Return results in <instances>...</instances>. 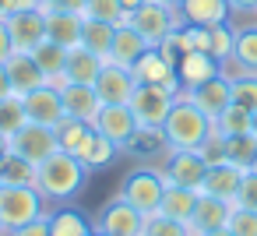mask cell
I'll return each mask as SVG.
<instances>
[{"label": "cell", "instance_id": "35", "mask_svg": "<svg viewBox=\"0 0 257 236\" xmlns=\"http://www.w3.org/2000/svg\"><path fill=\"white\" fill-rule=\"evenodd\" d=\"M222 141H225V162H232L239 169H253V159H257V138L253 134H232Z\"/></svg>", "mask_w": 257, "mask_h": 236}, {"label": "cell", "instance_id": "16", "mask_svg": "<svg viewBox=\"0 0 257 236\" xmlns=\"http://www.w3.org/2000/svg\"><path fill=\"white\" fill-rule=\"evenodd\" d=\"M204 116H218L229 102H232V81L225 78V74H215V78H208L204 85H197V88H190V92H183Z\"/></svg>", "mask_w": 257, "mask_h": 236}, {"label": "cell", "instance_id": "38", "mask_svg": "<svg viewBox=\"0 0 257 236\" xmlns=\"http://www.w3.org/2000/svg\"><path fill=\"white\" fill-rule=\"evenodd\" d=\"M141 236H190V229H187V222H176V218L155 211V215H145Z\"/></svg>", "mask_w": 257, "mask_h": 236}, {"label": "cell", "instance_id": "10", "mask_svg": "<svg viewBox=\"0 0 257 236\" xmlns=\"http://www.w3.org/2000/svg\"><path fill=\"white\" fill-rule=\"evenodd\" d=\"M204 173H208V162L201 159V152H169L166 162H162V176H166V183H176V187L201 190Z\"/></svg>", "mask_w": 257, "mask_h": 236}, {"label": "cell", "instance_id": "51", "mask_svg": "<svg viewBox=\"0 0 257 236\" xmlns=\"http://www.w3.org/2000/svg\"><path fill=\"white\" fill-rule=\"evenodd\" d=\"M201 236H232V232H229V229L222 225V229H211V232H201Z\"/></svg>", "mask_w": 257, "mask_h": 236}, {"label": "cell", "instance_id": "54", "mask_svg": "<svg viewBox=\"0 0 257 236\" xmlns=\"http://www.w3.org/2000/svg\"><path fill=\"white\" fill-rule=\"evenodd\" d=\"M162 4H169V8H180V0H162Z\"/></svg>", "mask_w": 257, "mask_h": 236}, {"label": "cell", "instance_id": "7", "mask_svg": "<svg viewBox=\"0 0 257 236\" xmlns=\"http://www.w3.org/2000/svg\"><path fill=\"white\" fill-rule=\"evenodd\" d=\"M57 148H60V145H57V131H53V127H46V124H32V120H25V124H22V131L8 138V152H15V155L29 159L32 166L46 162Z\"/></svg>", "mask_w": 257, "mask_h": 236}, {"label": "cell", "instance_id": "47", "mask_svg": "<svg viewBox=\"0 0 257 236\" xmlns=\"http://www.w3.org/2000/svg\"><path fill=\"white\" fill-rule=\"evenodd\" d=\"M232 15H257V0H229Z\"/></svg>", "mask_w": 257, "mask_h": 236}, {"label": "cell", "instance_id": "6", "mask_svg": "<svg viewBox=\"0 0 257 236\" xmlns=\"http://www.w3.org/2000/svg\"><path fill=\"white\" fill-rule=\"evenodd\" d=\"M176 102V92L166 88V85H138L134 95H131V109H134V120L141 127H162L169 109Z\"/></svg>", "mask_w": 257, "mask_h": 236}, {"label": "cell", "instance_id": "56", "mask_svg": "<svg viewBox=\"0 0 257 236\" xmlns=\"http://www.w3.org/2000/svg\"><path fill=\"white\" fill-rule=\"evenodd\" d=\"M253 169H257V159H253Z\"/></svg>", "mask_w": 257, "mask_h": 236}, {"label": "cell", "instance_id": "14", "mask_svg": "<svg viewBox=\"0 0 257 236\" xmlns=\"http://www.w3.org/2000/svg\"><path fill=\"white\" fill-rule=\"evenodd\" d=\"M138 81L131 74V67H116V64H102L99 78H95V92L102 102H113V106H127L131 95H134Z\"/></svg>", "mask_w": 257, "mask_h": 236}, {"label": "cell", "instance_id": "17", "mask_svg": "<svg viewBox=\"0 0 257 236\" xmlns=\"http://www.w3.org/2000/svg\"><path fill=\"white\" fill-rule=\"evenodd\" d=\"M4 67H8V78H11V92H15V95H29V92H36L39 85H46V74H43V67L36 64L32 53L15 50V53L4 60Z\"/></svg>", "mask_w": 257, "mask_h": 236}, {"label": "cell", "instance_id": "49", "mask_svg": "<svg viewBox=\"0 0 257 236\" xmlns=\"http://www.w3.org/2000/svg\"><path fill=\"white\" fill-rule=\"evenodd\" d=\"M15 15V0H0V22H8Z\"/></svg>", "mask_w": 257, "mask_h": 236}, {"label": "cell", "instance_id": "19", "mask_svg": "<svg viewBox=\"0 0 257 236\" xmlns=\"http://www.w3.org/2000/svg\"><path fill=\"white\" fill-rule=\"evenodd\" d=\"M60 99H64V113L74 116V120H95L102 99L95 92V85H78V81H64L60 85Z\"/></svg>", "mask_w": 257, "mask_h": 236}, {"label": "cell", "instance_id": "22", "mask_svg": "<svg viewBox=\"0 0 257 236\" xmlns=\"http://www.w3.org/2000/svg\"><path fill=\"white\" fill-rule=\"evenodd\" d=\"M246 169L232 166V162H218V166H208L204 173V183H201V194H211V197H222L229 204H236V190H239V180H243Z\"/></svg>", "mask_w": 257, "mask_h": 236}, {"label": "cell", "instance_id": "3", "mask_svg": "<svg viewBox=\"0 0 257 236\" xmlns=\"http://www.w3.org/2000/svg\"><path fill=\"white\" fill-rule=\"evenodd\" d=\"M127 204H134L141 215H155L159 204H162V194H166V176H162V166H138L131 169L123 180H120V190H116Z\"/></svg>", "mask_w": 257, "mask_h": 236}, {"label": "cell", "instance_id": "9", "mask_svg": "<svg viewBox=\"0 0 257 236\" xmlns=\"http://www.w3.org/2000/svg\"><path fill=\"white\" fill-rule=\"evenodd\" d=\"M131 74H134L138 85H166V88H173L176 95L183 92V88H180V78H176V64H173L159 46H148V50L134 60Z\"/></svg>", "mask_w": 257, "mask_h": 236}, {"label": "cell", "instance_id": "18", "mask_svg": "<svg viewBox=\"0 0 257 236\" xmlns=\"http://www.w3.org/2000/svg\"><path fill=\"white\" fill-rule=\"evenodd\" d=\"M215 74H222V64H218L211 53H204V50L183 53V57H180V64H176V78H180V88H183V92H190V88L204 85V81H208V78H215Z\"/></svg>", "mask_w": 257, "mask_h": 236}, {"label": "cell", "instance_id": "21", "mask_svg": "<svg viewBox=\"0 0 257 236\" xmlns=\"http://www.w3.org/2000/svg\"><path fill=\"white\" fill-rule=\"evenodd\" d=\"M180 18L187 25L211 29V25H225L232 18V8L229 0H180Z\"/></svg>", "mask_w": 257, "mask_h": 236}, {"label": "cell", "instance_id": "50", "mask_svg": "<svg viewBox=\"0 0 257 236\" xmlns=\"http://www.w3.org/2000/svg\"><path fill=\"white\" fill-rule=\"evenodd\" d=\"M141 4H145V0H120V8H123V11H127V15H131V11H138V8H141Z\"/></svg>", "mask_w": 257, "mask_h": 236}, {"label": "cell", "instance_id": "27", "mask_svg": "<svg viewBox=\"0 0 257 236\" xmlns=\"http://www.w3.org/2000/svg\"><path fill=\"white\" fill-rule=\"evenodd\" d=\"M67 46H60V43H53V39H46V43H39L36 50H32V57H36V64L43 67V74H46V81L50 85H64V71H67Z\"/></svg>", "mask_w": 257, "mask_h": 236}, {"label": "cell", "instance_id": "8", "mask_svg": "<svg viewBox=\"0 0 257 236\" xmlns=\"http://www.w3.org/2000/svg\"><path fill=\"white\" fill-rule=\"evenodd\" d=\"M92 225H95V232H99V236H141L145 215L116 194L113 201H106V204L99 208V215H95V222H92Z\"/></svg>", "mask_w": 257, "mask_h": 236}, {"label": "cell", "instance_id": "41", "mask_svg": "<svg viewBox=\"0 0 257 236\" xmlns=\"http://www.w3.org/2000/svg\"><path fill=\"white\" fill-rule=\"evenodd\" d=\"M232 102L246 106L250 113L257 109V74H239V78H232Z\"/></svg>", "mask_w": 257, "mask_h": 236}, {"label": "cell", "instance_id": "4", "mask_svg": "<svg viewBox=\"0 0 257 236\" xmlns=\"http://www.w3.org/2000/svg\"><path fill=\"white\" fill-rule=\"evenodd\" d=\"M50 208L53 204L36 187H0V225H4V232L43 218Z\"/></svg>", "mask_w": 257, "mask_h": 236}, {"label": "cell", "instance_id": "53", "mask_svg": "<svg viewBox=\"0 0 257 236\" xmlns=\"http://www.w3.org/2000/svg\"><path fill=\"white\" fill-rule=\"evenodd\" d=\"M250 134L257 138V109H253V124H250Z\"/></svg>", "mask_w": 257, "mask_h": 236}, {"label": "cell", "instance_id": "43", "mask_svg": "<svg viewBox=\"0 0 257 236\" xmlns=\"http://www.w3.org/2000/svg\"><path fill=\"white\" fill-rule=\"evenodd\" d=\"M197 152H201V159H204L208 166L225 162V141H222V134H215V131H211V134H208V141H204Z\"/></svg>", "mask_w": 257, "mask_h": 236}, {"label": "cell", "instance_id": "31", "mask_svg": "<svg viewBox=\"0 0 257 236\" xmlns=\"http://www.w3.org/2000/svg\"><path fill=\"white\" fill-rule=\"evenodd\" d=\"M0 187H36V166L15 152L0 159Z\"/></svg>", "mask_w": 257, "mask_h": 236}, {"label": "cell", "instance_id": "25", "mask_svg": "<svg viewBox=\"0 0 257 236\" xmlns=\"http://www.w3.org/2000/svg\"><path fill=\"white\" fill-rule=\"evenodd\" d=\"M102 57H95L92 50L85 46H74L67 53V71H64V81H78V85H95L99 71H102Z\"/></svg>", "mask_w": 257, "mask_h": 236}, {"label": "cell", "instance_id": "52", "mask_svg": "<svg viewBox=\"0 0 257 236\" xmlns=\"http://www.w3.org/2000/svg\"><path fill=\"white\" fill-rule=\"evenodd\" d=\"M8 155V138H0V159Z\"/></svg>", "mask_w": 257, "mask_h": 236}, {"label": "cell", "instance_id": "23", "mask_svg": "<svg viewBox=\"0 0 257 236\" xmlns=\"http://www.w3.org/2000/svg\"><path fill=\"white\" fill-rule=\"evenodd\" d=\"M148 50V43L131 29V25H116V36H113V46H109V57L106 64H116V67H134V60Z\"/></svg>", "mask_w": 257, "mask_h": 236}, {"label": "cell", "instance_id": "45", "mask_svg": "<svg viewBox=\"0 0 257 236\" xmlns=\"http://www.w3.org/2000/svg\"><path fill=\"white\" fill-rule=\"evenodd\" d=\"M4 236H50V211H46L43 218H36V222L22 225V229H11V232H4Z\"/></svg>", "mask_w": 257, "mask_h": 236}, {"label": "cell", "instance_id": "13", "mask_svg": "<svg viewBox=\"0 0 257 236\" xmlns=\"http://www.w3.org/2000/svg\"><path fill=\"white\" fill-rule=\"evenodd\" d=\"M120 152H127L131 159H138V162H145V166H155V162H166L169 141H166L162 127H141V124H138V131L127 138V145H123Z\"/></svg>", "mask_w": 257, "mask_h": 236}, {"label": "cell", "instance_id": "5", "mask_svg": "<svg viewBox=\"0 0 257 236\" xmlns=\"http://www.w3.org/2000/svg\"><path fill=\"white\" fill-rule=\"evenodd\" d=\"M148 46H162L180 25H183V18H180V8H169V4H162V0H145V4L138 8V11H131V22H127Z\"/></svg>", "mask_w": 257, "mask_h": 236}, {"label": "cell", "instance_id": "32", "mask_svg": "<svg viewBox=\"0 0 257 236\" xmlns=\"http://www.w3.org/2000/svg\"><path fill=\"white\" fill-rule=\"evenodd\" d=\"M250 124H253V113L246 109V106H239V102H229L215 120H211V127H215V134H222V138H232V134H250Z\"/></svg>", "mask_w": 257, "mask_h": 236}, {"label": "cell", "instance_id": "26", "mask_svg": "<svg viewBox=\"0 0 257 236\" xmlns=\"http://www.w3.org/2000/svg\"><path fill=\"white\" fill-rule=\"evenodd\" d=\"M88 232H95V225L88 222L85 211L67 204L50 208V236H88Z\"/></svg>", "mask_w": 257, "mask_h": 236}, {"label": "cell", "instance_id": "30", "mask_svg": "<svg viewBox=\"0 0 257 236\" xmlns=\"http://www.w3.org/2000/svg\"><path fill=\"white\" fill-rule=\"evenodd\" d=\"M116 155H120V145H116V141H109L106 134H99L95 127H92V134H88L85 148L78 152V159H81L88 169H106Z\"/></svg>", "mask_w": 257, "mask_h": 236}, {"label": "cell", "instance_id": "44", "mask_svg": "<svg viewBox=\"0 0 257 236\" xmlns=\"http://www.w3.org/2000/svg\"><path fill=\"white\" fill-rule=\"evenodd\" d=\"M88 0H39V11L53 15V11H71V15H85Z\"/></svg>", "mask_w": 257, "mask_h": 236}, {"label": "cell", "instance_id": "42", "mask_svg": "<svg viewBox=\"0 0 257 236\" xmlns=\"http://www.w3.org/2000/svg\"><path fill=\"white\" fill-rule=\"evenodd\" d=\"M236 204H239V208H253V211H257V169H246V173H243L239 190H236Z\"/></svg>", "mask_w": 257, "mask_h": 236}, {"label": "cell", "instance_id": "34", "mask_svg": "<svg viewBox=\"0 0 257 236\" xmlns=\"http://www.w3.org/2000/svg\"><path fill=\"white\" fill-rule=\"evenodd\" d=\"M232 60H236L243 71L257 74V25H239V29H236Z\"/></svg>", "mask_w": 257, "mask_h": 236}, {"label": "cell", "instance_id": "20", "mask_svg": "<svg viewBox=\"0 0 257 236\" xmlns=\"http://www.w3.org/2000/svg\"><path fill=\"white\" fill-rule=\"evenodd\" d=\"M229 211H232V204H229V201L211 197V194H201V197H197V204H194V215H190V222H187L190 236H201V232L222 229V225L229 222Z\"/></svg>", "mask_w": 257, "mask_h": 236}, {"label": "cell", "instance_id": "29", "mask_svg": "<svg viewBox=\"0 0 257 236\" xmlns=\"http://www.w3.org/2000/svg\"><path fill=\"white\" fill-rule=\"evenodd\" d=\"M113 36H116V25L113 22H102V18H85L81 22V46L92 50L95 57H109V46H113Z\"/></svg>", "mask_w": 257, "mask_h": 236}, {"label": "cell", "instance_id": "37", "mask_svg": "<svg viewBox=\"0 0 257 236\" xmlns=\"http://www.w3.org/2000/svg\"><path fill=\"white\" fill-rule=\"evenodd\" d=\"M232 46H236V25H232V22L208 29V53H211L218 64L232 57Z\"/></svg>", "mask_w": 257, "mask_h": 236}, {"label": "cell", "instance_id": "28", "mask_svg": "<svg viewBox=\"0 0 257 236\" xmlns=\"http://www.w3.org/2000/svg\"><path fill=\"white\" fill-rule=\"evenodd\" d=\"M197 197H201V190H190V187L166 183V194H162V204H159V211H162V215H169V218H176V222H190Z\"/></svg>", "mask_w": 257, "mask_h": 236}, {"label": "cell", "instance_id": "15", "mask_svg": "<svg viewBox=\"0 0 257 236\" xmlns=\"http://www.w3.org/2000/svg\"><path fill=\"white\" fill-rule=\"evenodd\" d=\"M92 127L123 148V145H127V138L138 131V120H134V109H131V106L102 102V106H99V113H95V120H92Z\"/></svg>", "mask_w": 257, "mask_h": 236}, {"label": "cell", "instance_id": "46", "mask_svg": "<svg viewBox=\"0 0 257 236\" xmlns=\"http://www.w3.org/2000/svg\"><path fill=\"white\" fill-rule=\"evenodd\" d=\"M15 53V46H11V36H8V25L0 22V64H4L8 57Z\"/></svg>", "mask_w": 257, "mask_h": 236}, {"label": "cell", "instance_id": "12", "mask_svg": "<svg viewBox=\"0 0 257 236\" xmlns=\"http://www.w3.org/2000/svg\"><path fill=\"white\" fill-rule=\"evenodd\" d=\"M4 25H8L11 46L22 53H32L39 43H46V15L43 11H15Z\"/></svg>", "mask_w": 257, "mask_h": 236}, {"label": "cell", "instance_id": "24", "mask_svg": "<svg viewBox=\"0 0 257 236\" xmlns=\"http://www.w3.org/2000/svg\"><path fill=\"white\" fill-rule=\"evenodd\" d=\"M81 22H85V15L53 11V15H46V39L74 50V46H81Z\"/></svg>", "mask_w": 257, "mask_h": 236}, {"label": "cell", "instance_id": "36", "mask_svg": "<svg viewBox=\"0 0 257 236\" xmlns=\"http://www.w3.org/2000/svg\"><path fill=\"white\" fill-rule=\"evenodd\" d=\"M25 120H29V116H25V102H22V95H4V99H0V138L18 134Z\"/></svg>", "mask_w": 257, "mask_h": 236}, {"label": "cell", "instance_id": "2", "mask_svg": "<svg viewBox=\"0 0 257 236\" xmlns=\"http://www.w3.org/2000/svg\"><path fill=\"white\" fill-rule=\"evenodd\" d=\"M211 131H215V127H211V116H204V113L180 92L176 102H173V109H169V116H166V124H162V134H166V141H169V152H197V148L208 141Z\"/></svg>", "mask_w": 257, "mask_h": 236}, {"label": "cell", "instance_id": "55", "mask_svg": "<svg viewBox=\"0 0 257 236\" xmlns=\"http://www.w3.org/2000/svg\"><path fill=\"white\" fill-rule=\"evenodd\" d=\"M0 236H4V225H0Z\"/></svg>", "mask_w": 257, "mask_h": 236}, {"label": "cell", "instance_id": "48", "mask_svg": "<svg viewBox=\"0 0 257 236\" xmlns=\"http://www.w3.org/2000/svg\"><path fill=\"white\" fill-rule=\"evenodd\" d=\"M4 95H15V92H11V78H8V67L0 64V99H4Z\"/></svg>", "mask_w": 257, "mask_h": 236}, {"label": "cell", "instance_id": "33", "mask_svg": "<svg viewBox=\"0 0 257 236\" xmlns=\"http://www.w3.org/2000/svg\"><path fill=\"white\" fill-rule=\"evenodd\" d=\"M53 131H57V145H60V152H71V155H78V152L85 148L88 134H92V124H88V120L64 116V120H60Z\"/></svg>", "mask_w": 257, "mask_h": 236}, {"label": "cell", "instance_id": "40", "mask_svg": "<svg viewBox=\"0 0 257 236\" xmlns=\"http://www.w3.org/2000/svg\"><path fill=\"white\" fill-rule=\"evenodd\" d=\"M225 229H229L232 236H257V211H253V208H239V204H232Z\"/></svg>", "mask_w": 257, "mask_h": 236}, {"label": "cell", "instance_id": "11", "mask_svg": "<svg viewBox=\"0 0 257 236\" xmlns=\"http://www.w3.org/2000/svg\"><path fill=\"white\" fill-rule=\"evenodd\" d=\"M22 102H25V116L32 120V124H46V127H57L67 113H64V99H60V85H39L36 92H29V95H22Z\"/></svg>", "mask_w": 257, "mask_h": 236}, {"label": "cell", "instance_id": "1", "mask_svg": "<svg viewBox=\"0 0 257 236\" xmlns=\"http://www.w3.org/2000/svg\"><path fill=\"white\" fill-rule=\"evenodd\" d=\"M88 173H92V169H88L78 155L57 148L46 162L36 166V190H39L50 204H67V201H74V197L85 190Z\"/></svg>", "mask_w": 257, "mask_h": 236}, {"label": "cell", "instance_id": "39", "mask_svg": "<svg viewBox=\"0 0 257 236\" xmlns=\"http://www.w3.org/2000/svg\"><path fill=\"white\" fill-rule=\"evenodd\" d=\"M85 18H102V22H113V25H127L131 22V15L120 8V0H88Z\"/></svg>", "mask_w": 257, "mask_h": 236}]
</instances>
